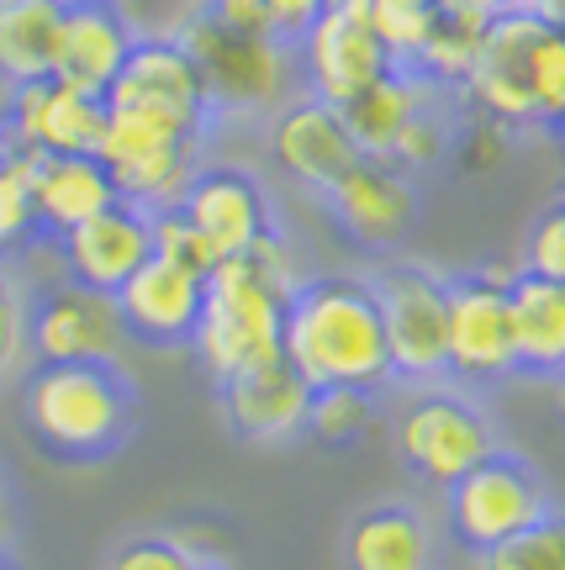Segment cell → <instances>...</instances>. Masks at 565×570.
I'll use <instances>...</instances> for the list:
<instances>
[{"label": "cell", "instance_id": "cell-1", "mask_svg": "<svg viewBox=\"0 0 565 570\" xmlns=\"http://www.w3.org/2000/svg\"><path fill=\"white\" fill-rule=\"evenodd\" d=\"M296 285H302V265H296L285 227L264 233L260 244H249L206 275L202 323L191 333V354L212 386L281 354L285 302Z\"/></svg>", "mask_w": 565, "mask_h": 570}, {"label": "cell", "instance_id": "cell-2", "mask_svg": "<svg viewBox=\"0 0 565 570\" xmlns=\"http://www.w3.org/2000/svg\"><path fill=\"white\" fill-rule=\"evenodd\" d=\"M281 354L306 386H391L381 306L364 275H302L285 302Z\"/></svg>", "mask_w": 565, "mask_h": 570}, {"label": "cell", "instance_id": "cell-3", "mask_svg": "<svg viewBox=\"0 0 565 570\" xmlns=\"http://www.w3.org/2000/svg\"><path fill=\"white\" fill-rule=\"evenodd\" d=\"M21 423L53 460H106L138 428V386L121 365H32L21 381Z\"/></svg>", "mask_w": 565, "mask_h": 570}, {"label": "cell", "instance_id": "cell-4", "mask_svg": "<svg viewBox=\"0 0 565 570\" xmlns=\"http://www.w3.org/2000/svg\"><path fill=\"white\" fill-rule=\"evenodd\" d=\"M169 38L181 42L191 63L202 69L212 117L223 122H270L291 96H302V75H296V53L285 38H254V32H233L223 21H212L196 6L185 11Z\"/></svg>", "mask_w": 565, "mask_h": 570}, {"label": "cell", "instance_id": "cell-5", "mask_svg": "<svg viewBox=\"0 0 565 570\" xmlns=\"http://www.w3.org/2000/svg\"><path fill=\"white\" fill-rule=\"evenodd\" d=\"M381 306L386 354H391V381L402 386H434L449 375V275L386 254L381 265L364 275Z\"/></svg>", "mask_w": 565, "mask_h": 570}, {"label": "cell", "instance_id": "cell-6", "mask_svg": "<svg viewBox=\"0 0 565 570\" xmlns=\"http://www.w3.org/2000/svg\"><path fill=\"white\" fill-rule=\"evenodd\" d=\"M391 444L423 487H455L465 470H476L486 454L503 449V433L491 423V412L460 386H412L407 402L391 417Z\"/></svg>", "mask_w": 565, "mask_h": 570}, {"label": "cell", "instance_id": "cell-7", "mask_svg": "<svg viewBox=\"0 0 565 570\" xmlns=\"http://www.w3.org/2000/svg\"><path fill=\"white\" fill-rule=\"evenodd\" d=\"M96 159L106 164L121 202L143 206V212H169V206H181L185 185L196 180V169L206 164V138L159 122V117L106 111Z\"/></svg>", "mask_w": 565, "mask_h": 570}, {"label": "cell", "instance_id": "cell-8", "mask_svg": "<svg viewBox=\"0 0 565 570\" xmlns=\"http://www.w3.org/2000/svg\"><path fill=\"white\" fill-rule=\"evenodd\" d=\"M545 512H549L545 475L528 465L524 454H513V449L486 454L481 465L465 470L455 487H445L449 539L470 554L497 550L503 539L524 533L528 523H539Z\"/></svg>", "mask_w": 565, "mask_h": 570}, {"label": "cell", "instance_id": "cell-9", "mask_svg": "<svg viewBox=\"0 0 565 570\" xmlns=\"http://www.w3.org/2000/svg\"><path fill=\"white\" fill-rule=\"evenodd\" d=\"M291 53H296L302 90L328 106H349L360 90L386 80L391 69H402V63L391 59L386 38L376 32L364 0H333V6H323L291 38Z\"/></svg>", "mask_w": 565, "mask_h": 570}, {"label": "cell", "instance_id": "cell-10", "mask_svg": "<svg viewBox=\"0 0 565 570\" xmlns=\"http://www.w3.org/2000/svg\"><path fill=\"white\" fill-rule=\"evenodd\" d=\"M549 32V21L539 11H524V6H507L481 27V48H476V63L465 85L455 90L465 111L476 117H491V122L513 127H539L534 117V48Z\"/></svg>", "mask_w": 565, "mask_h": 570}, {"label": "cell", "instance_id": "cell-11", "mask_svg": "<svg viewBox=\"0 0 565 570\" xmlns=\"http://www.w3.org/2000/svg\"><path fill=\"white\" fill-rule=\"evenodd\" d=\"M518 265H476L449 275V375L465 386H497L513 365V323H507V285Z\"/></svg>", "mask_w": 565, "mask_h": 570}, {"label": "cell", "instance_id": "cell-12", "mask_svg": "<svg viewBox=\"0 0 565 570\" xmlns=\"http://www.w3.org/2000/svg\"><path fill=\"white\" fill-rule=\"evenodd\" d=\"M106 111L159 117V122L185 127V132H202V138L217 132L202 69L191 63V53H185L169 32H143V38L133 42L121 75L111 80V90H106Z\"/></svg>", "mask_w": 565, "mask_h": 570}, {"label": "cell", "instance_id": "cell-13", "mask_svg": "<svg viewBox=\"0 0 565 570\" xmlns=\"http://www.w3.org/2000/svg\"><path fill=\"white\" fill-rule=\"evenodd\" d=\"M323 212L354 248L386 259L412 238V227L423 217V190H418V175L397 169L391 159H360L323 196Z\"/></svg>", "mask_w": 565, "mask_h": 570}, {"label": "cell", "instance_id": "cell-14", "mask_svg": "<svg viewBox=\"0 0 565 570\" xmlns=\"http://www.w3.org/2000/svg\"><path fill=\"white\" fill-rule=\"evenodd\" d=\"M127 327L117 296L59 281L32 296V360L38 365H117Z\"/></svg>", "mask_w": 565, "mask_h": 570}, {"label": "cell", "instance_id": "cell-15", "mask_svg": "<svg viewBox=\"0 0 565 570\" xmlns=\"http://www.w3.org/2000/svg\"><path fill=\"white\" fill-rule=\"evenodd\" d=\"M264 154L270 164L281 169L291 185H302L306 196L323 202L328 190L364 159L349 127H343V111L339 106L318 101V96H291V101L264 122Z\"/></svg>", "mask_w": 565, "mask_h": 570}, {"label": "cell", "instance_id": "cell-16", "mask_svg": "<svg viewBox=\"0 0 565 570\" xmlns=\"http://www.w3.org/2000/svg\"><path fill=\"white\" fill-rule=\"evenodd\" d=\"M0 117H6L17 154H32V159H42V154H96L106 127V96L48 75V80L6 90Z\"/></svg>", "mask_w": 565, "mask_h": 570}, {"label": "cell", "instance_id": "cell-17", "mask_svg": "<svg viewBox=\"0 0 565 570\" xmlns=\"http://www.w3.org/2000/svg\"><path fill=\"white\" fill-rule=\"evenodd\" d=\"M175 212L206 238V248L217 254V265L281 227L264 180L254 169H243V164H202L196 180L185 185Z\"/></svg>", "mask_w": 565, "mask_h": 570}, {"label": "cell", "instance_id": "cell-18", "mask_svg": "<svg viewBox=\"0 0 565 570\" xmlns=\"http://www.w3.org/2000/svg\"><path fill=\"white\" fill-rule=\"evenodd\" d=\"M53 244H59L64 281H80L90 291L117 296L121 285L154 259V212H143L133 202H117V206H106L101 217L69 227Z\"/></svg>", "mask_w": 565, "mask_h": 570}, {"label": "cell", "instance_id": "cell-19", "mask_svg": "<svg viewBox=\"0 0 565 570\" xmlns=\"http://www.w3.org/2000/svg\"><path fill=\"white\" fill-rule=\"evenodd\" d=\"M217 407L233 439L243 444H285L306 433V407H312V386H306L296 365L275 354L264 365H249L238 375H227L217 386Z\"/></svg>", "mask_w": 565, "mask_h": 570}, {"label": "cell", "instance_id": "cell-20", "mask_svg": "<svg viewBox=\"0 0 565 570\" xmlns=\"http://www.w3.org/2000/svg\"><path fill=\"white\" fill-rule=\"evenodd\" d=\"M202 296H206L202 269L175 265V259L154 254V259L117 291V312H121V327H127L133 344L191 348V333L202 323Z\"/></svg>", "mask_w": 565, "mask_h": 570}, {"label": "cell", "instance_id": "cell-21", "mask_svg": "<svg viewBox=\"0 0 565 570\" xmlns=\"http://www.w3.org/2000/svg\"><path fill=\"white\" fill-rule=\"evenodd\" d=\"M138 38H143V27L127 17L121 0H69L64 6V27H59L53 75L80 85V90L106 96Z\"/></svg>", "mask_w": 565, "mask_h": 570}, {"label": "cell", "instance_id": "cell-22", "mask_svg": "<svg viewBox=\"0 0 565 570\" xmlns=\"http://www.w3.org/2000/svg\"><path fill=\"white\" fill-rule=\"evenodd\" d=\"M343 566L349 570H439V533L412 502H376L360 508L343 529Z\"/></svg>", "mask_w": 565, "mask_h": 570}, {"label": "cell", "instance_id": "cell-23", "mask_svg": "<svg viewBox=\"0 0 565 570\" xmlns=\"http://www.w3.org/2000/svg\"><path fill=\"white\" fill-rule=\"evenodd\" d=\"M32 196H38L42 238H64L69 227L90 223L106 206L121 202L96 154H42V159H32Z\"/></svg>", "mask_w": 565, "mask_h": 570}, {"label": "cell", "instance_id": "cell-24", "mask_svg": "<svg viewBox=\"0 0 565 570\" xmlns=\"http://www.w3.org/2000/svg\"><path fill=\"white\" fill-rule=\"evenodd\" d=\"M507 323H513V365L518 375L555 381L565 370V285L518 269L507 285Z\"/></svg>", "mask_w": 565, "mask_h": 570}, {"label": "cell", "instance_id": "cell-25", "mask_svg": "<svg viewBox=\"0 0 565 570\" xmlns=\"http://www.w3.org/2000/svg\"><path fill=\"white\" fill-rule=\"evenodd\" d=\"M439 96H449V90L423 80L418 69H391L386 80L360 90V96L349 106H339V111H343V127H349V138H354V148H360L364 159H386L391 142L402 138V127L412 122L423 106L439 101Z\"/></svg>", "mask_w": 565, "mask_h": 570}, {"label": "cell", "instance_id": "cell-26", "mask_svg": "<svg viewBox=\"0 0 565 570\" xmlns=\"http://www.w3.org/2000/svg\"><path fill=\"white\" fill-rule=\"evenodd\" d=\"M69 0H0V85L48 80Z\"/></svg>", "mask_w": 565, "mask_h": 570}, {"label": "cell", "instance_id": "cell-27", "mask_svg": "<svg viewBox=\"0 0 565 570\" xmlns=\"http://www.w3.org/2000/svg\"><path fill=\"white\" fill-rule=\"evenodd\" d=\"M481 17H470V11H455V6H439V17L428 27L423 48L412 53L407 69H418L423 80H434L439 90H460L465 75H470V63H476V48H481Z\"/></svg>", "mask_w": 565, "mask_h": 570}, {"label": "cell", "instance_id": "cell-28", "mask_svg": "<svg viewBox=\"0 0 565 570\" xmlns=\"http://www.w3.org/2000/svg\"><path fill=\"white\" fill-rule=\"evenodd\" d=\"M381 423L376 391L364 386H318L312 407H306V439H318L323 449H354L364 444Z\"/></svg>", "mask_w": 565, "mask_h": 570}, {"label": "cell", "instance_id": "cell-29", "mask_svg": "<svg viewBox=\"0 0 565 570\" xmlns=\"http://www.w3.org/2000/svg\"><path fill=\"white\" fill-rule=\"evenodd\" d=\"M455 132H460V96H439V101L423 106V111L402 127V138L391 142L386 159L397 164V169H407V175H428V169L449 164Z\"/></svg>", "mask_w": 565, "mask_h": 570}, {"label": "cell", "instance_id": "cell-30", "mask_svg": "<svg viewBox=\"0 0 565 570\" xmlns=\"http://www.w3.org/2000/svg\"><path fill=\"white\" fill-rule=\"evenodd\" d=\"M42 238L38 196H32V154H6L0 159V265L21 259Z\"/></svg>", "mask_w": 565, "mask_h": 570}, {"label": "cell", "instance_id": "cell-31", "mask_svg": "<svg viewBox=\"0 0 565 570\" xmlns=\"http://www.w3.org/2000/svg\"><path fill=\"white\" fill-rule=\"evenodd\" d=\"M481 570H565V512L549 508L539 523L503 539L497 550L476 554Z\"/></svg>", "mask_w": 565, "mask_h": 570}, {"label": "cell", "instance_id": "cell-32", "mask_svg": "<svg viewBox=\"0 0 565 570\" xmlns=\"http://www.w3.org/2000/svg\"><path fill=\"white\" fill-rule=\"evenodd\" d=\"M106 570H223L217 560H206L181 529L169 533H133L117 550L106 554Z\"/></svg>", "mask_w": 565, "mask_h": 570}, {"label": "cell", "instance_id": "cell-33", "mask_svg": "<svg viewBox=\"0 0 565 570\" xmlns=\"http://www.w3.org/2000/svg\"><path fill=\"white\" fill-rule=\"evenodd\" d=\"M32 360V285L17 265H0V381L21 375Z\"/></svg>", "mask_w": 565, "mask_h": 570}, {"label": "cell", "instance_id": "cell-34", "mask_svg": "<svg viewBox=\"0 0 565 570\" xmlns=\"http://www.w3.org/2000/svg\"><path fill=\"white\" fill-rule=\"evenodd\" d=\"M364 6H370V21H376V32L386 38L391 59L407 69L412 53L423 48L434 17H439V0H364Z\"/></svg>", "mask_w": 565, "mask_h": 570}, {"label": "cell", "instance_id": "cell-35", "mask_svg": "<svg viewBox=\"0 0 565 570\" xmlns=\"http://www.w3.org/2000/svg\"><path fill=\"white\" fill-rule=\"evenodd\" d=\"M507 154H513V127L465 111L460 132H455V154H449V164H455L460 175H476V180H481V175H491V169H503Z\"/></svg>", "mask_w": 565, "mask_h": 570}, {"label": "cell", "instance_id": "cell-36", "mask_svg": "<svg viewBox=\"0 0 565 570\" xmlns=\"http://www.w3.org/2000/svg\"><path fill=\"white\" fill-rule=\"evenodd\" d=\"M534 117L539 127L565 122V32L549 27L534 48Z\"/></svg>", "mask_w": 565, "mask_h": 570}, {"label": "cell", "instance_id": "cell-37", "mask_svg": "<svg viewBox=\"0 0 565 570\" xmlns=\"http://www.w3.org/2000/svg\"><path fill=\"white\" fill-rule=\"evenodd\" d=\"M518 269L565 285V202L545 206L534 217V227H528V238H524V265Z\"/></svg>", "mask_w": 565, "mask_h": 570}, {"label": "cell", "instance_id": "cell-38", "mask_svg": "<svg viewBox=\"0 0 565 570\" xmlns=\"http://www.w3.org/2000/svg\"><path fill=\"white\" fill-rule=\"evenodd\" d=\"M154 254L175 259V265L202 269V275H212V269H217V254L206 248V238L185 223L175 206H169V212H154Z\"/></svg>", "mask_w": 565, "mask_h": 570}, {"label": "cell", "instance_id": "cell-39", "mask_svg": "<svg viewBox=\"0 0 565 570\" xmlns=\"http://www.w3.org/2000/svg\"><path fill=\"white\" fill-rule=\"evenodd\" d=\"M202 11L212 21H223L233 32H254V38H281L270 0H202Z\"/></svg>", "mask_w": 565, "mask_h": 570}, {"label": "cell", "instance_id": "cell-40", "mask_svg": "<svg viewBox=\"0 0 565 570\" xmlns=\"http://www.w3.org/2000/svg\"><path fill=\"white\" fill-rule=\"evenodd\" d=\"M323 6H333V0H270V11H275V27H281L285 42L296 38V32H302V27L318 17Z\"/></svg>", "mask_w": 565, "mask_h": 570}, {"label": "cell", "instance_id": "cell-41", "mask_svg": "<svg viewBox=\"0 0 565 570\" xmlns=\"http://www.w3.org/2000/svg\"><path fill=\"white\" fill-rule=\"evenodd\" d=\"M11 539H17V512H11V497H6V481H0V560L11 554Z\"/></svg>", "mask_w": 565, "mask_h": 570}, {"label": "cell", "instance_id": "cell-42", "mask_svg": "<svg viewBox=\"0 0 565 570\" xmlns=\"http://www.w3.org/2000/svg\"><path fill=\"white\" fill-rule=\"evenodd\" d=\"M439 6H455V11H470V17L491 21L497 11H507V0H439Z\"/></svg>", "mask_w": 565, "mask_h": 570}, {"label": "cell", "instance_id": "cell-43", "mask_svg": "<svg viewBox=\"0 0 565 570\" xmlns=\"http://www.w3.org/2000/svg\"><path fill=\"white\" fill-rule=\"evenodd\" d=\"M11 154V132H6V117H0V159Z\"/></svg>", "mask_w": 565, "mask_h": 570}, {"label": "cell", "instance_id": "cell-44", "mask_svg": "<svg viewBox=\"0 0 565 570\" xmlns=\"http://www.w3.org/2000/svg\"><path fill=\"white\" fill-rule=\"evenodd\" d=\"M555 402H561V412H565V370L555 375Z\"/></svg>", "mask_w": 565, "mask_h": 570}, {"label": "cell", "instance_id": "cell-45", "mask_svg": "<svg viewBox=\"0 0 565 570\" xmlns=\"http://www.w3.org/2000/svg\"><path fill=\"white\" fill-rule=\"evenodd\" d=\"M507 6H524V11H539L545 0H507Z\"/></svg>", "mask_w": 565, "mask_h": 570}, {"label": "cell", "instance_id": "cell-46", "mask_svg": "<svg viewBox=\"0 0 565 570\" xmlns=\"http://www.w3.org/2000/svg\"><path fill=\"white\" fill-rule=\"evenodd\" d=\"M555 132H561V148H565V122H561V127H555Z\"/></svg>", "mask_w": 565, "mask_h": 570}, {"label": "cell", "instance_id": "cell-47", "mask_svg": "<svg viewBox=\"0 0 565 570\" xmlns=\"http://www.w3.org/2000/svg\"><path fill=\"white\" fill-rule=\"evenodd\" d=\"M561 202H565V185H561Z\"/></svg>", "mask_w": 565, "mask_h": 570}]
</instances>
